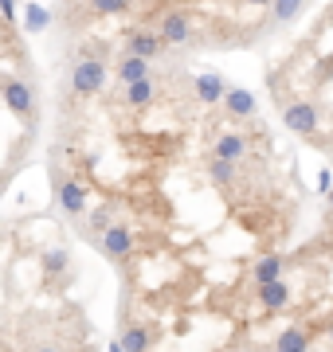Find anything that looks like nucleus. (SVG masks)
<instances>
[{"label": "nucleus", "instance_id": "obj_8", "mask_svg": "<svg viewBox=\"0 0 333 352\" xmlns=\"http://www.w3.org/2000/svg\"><path fill=\"white\" fill-rule=\"evenodd\" d=\"M193 90H196V98L204 102V106H216V102L228 98V78L216 75V71H208V75H196L193 78Z\"/></svg>", "mask_w": 333, "mask_h": 352}, {"label": "nucleus", "instance_id": "obj_14", "mask_svg": "<svg viewBox=\"0 0 333 352\" xmlns=\"http://www.w3.org/2000/svg\"><path fill=\"white\" fill-rule=\"evenodd\" d=\"M310 344H314V333H310L306 325H290V329L279 333L275 352H310Z\"/></svg>", "mask_w": 333, "mask_h": 352}, {"label": "nucleus", "instance_id": "obj_23", "mask_svg": "<svg viewBox=\"0 0 333 352\" xmlns=\"http://www.w3.org/2000/svg\"><path fill=\"white\" fill-rule=\"evenodd\" d=\"M318 192H321V196H330V192H333V173H330V168H321V176H318Z\"/></svg>", "mask_w": 333, "mask_h": 352}, {"label": "nucleus", "instance_id": "obj_20", "mask_svg": "<svg viewBox=\"0 0 333 352\" xmlns=\"http://www.w3.org/2000/svg\"><path fill=\"white\" fill-rule=\"evenodd\" d=\"M24 24H28V32H43V28L52 24V12H47L43 4H36V0H28V8H24Z\"/></svg>", "mask_w": 333, "mask_h": 352}, {"label": "nucleus", "instance_id": "obj_12", "mask_svg": "<svg viewBox=\"0 0 333 352\" xmlns=\"http://www.w3.org/2000/svg\"><path fill=\"white\" fill-rule=\"evenodd\" d=\"M157 82L153 78H141V82H129V87H122V98H126L129 110H145V106H153L157 102Z\"/></svg>", "mask_w": 333, "mask_h": 352}, {"label": "nucleus", "instance_id": "obj_3", "mask_svg": "<svg viewBox=\"0 0 333 352\" xmlns=\"http://www.w3.org/2000/svg\"><path fill=\"white\" fill-rule=\"evenodd\" d=\"M169 43L161 39L157 28H129L126 39H122V55H141V59H157Z\"/></svg>", "mask_w": 333, "mask_h": 352}, {"label": "nucleus", "instance_id": "obj_28", "mask_svg": "<svg viewBox=\"0 0 333 352\" xmlns=\"http://www.w3.org/2000/svg\"><path fill=\"white\" fill-rule=\"evenodd\" d=\"M330 340H333V321H330Z\"/></svg>", "mask_w": 333, "mask_h": 352}, {"label": "nucleus", "instance_id": "obj_26", "mask_svg": "<svg viewBox=\"0 0 333 352\" xmlns=\"http://www.w3.org/2000/svg\"><path fill=\"white\" fill-rule=\"evenodd\" d=\"M36 352H59V349H55V344H39Z\"/></svg>", "mask_w": 333, "mask_h": 352}, {"label": "nucleus", "instance_id": "obj_5", "mask_svg": "<svg viewBox=\"0 0 333 352\" xmlns=\"http://www.w3.org/2000/svg\"><path fill=\"white\" fill-rule=\"evenodd\" d=\"M98 247H103V254L110 263H126L129 254H133V247H138V239H133V231L126 223H114L110 231L98 235Z\"/></svg>", "mask_w": 333, "mask_h": 352}, {"label": "nucleus", "instance_id": "obj_1", "mask_svg": "<svg viewBox=\"0 0 333 352\" xmlns=\"http://www.w3.org/2000/svg\"><path fill=\"white\" fill-rule=\"evenodd\" d=\"M106 87V63L98 55H83L71 71V90H75V98H94V94H103Z\"/></svg>", "mask_w": 333, "mask_h": 352}, {"label": "nucleus", "instance_id": "obj_18", "mask_svg": "<svg viewBox=\"0 0 333 352\" xmlns=\"http://www.w3.org/2000/svg\"><path fill=\"white\" fill-rule=\"evenodd\" d=\"M39 266H43V274H47V278H59V274H67L71 254H67L63 247H47V251L39 254Z\"/></svg>", "mask_w": 333, "mask_h": 352}, {"label": "nucleus", "instance_id": "obj_10", "mask_svg": "<svg viewBox=\"0 0 333 352\" xmlns=\"http://www.w3.org/2000/svg\"><path fill=\"white\" fill-rule=\"evenodd\" d=\"M55 200L63 208L67 215H83L87 212V184H78V180H63L59 192H55Z\"/></svg>", "mask_w": 333, "mask_h": 352}, {"label": "nucleus", "instance_id": "obj_24", "mask_svg": "<svg viewBox=\"0 0 333 352\" xmlns=\"http://www.w3.org/2000/svg\"><path fill=\"white\" fill-rule=\"evenodd\" d=\"M0 8H4V20L12 24V20H16V0H0Z\"/></svg>", "mask_w": 333, "mask_h": 352}, {"label": "nucleus", "instance_id": "obj_7", "mask_svg": "<svg viewBox=\"0 0 333 352\" xmlns=\"http://www.w3.org/2000/svg\"><path fill=\"white\" fill-rule=\"evenodd\" d=\"M208 157H219V161H244V157H251V141L244 138V133H219L216 141H212V153Z\"/></svg>", "mask_w": 333, "mask_h": 352}, {"label": "nucleus", "instance_id": "obj_13", "mask_svg": "<svg viewBox=\"0 0 333 352\" xmlns=\"http://www.w3.org/2000/svg\"><path fill=\"white\" fill-rule=\"evenodd\" d=\"M149 67H153V59H141V55H122L118 59V82L122 87H129V82H141V78H153L149 75Z\"/></svg>", "mask_w": 333, "mask_h": 352}, {"label": "nucleus", "instance_id": "obj_27", "mask_svg": "<svg viewBox=\"0 0 333 352\" xmlns=\"http://www.w3.org/2000/svg\"><path fill=\"white\" fill-rule=\"evenodd\" d=\"M325 204H330V215H333V192H330V196H325Z\"/></svg>", "mask_w": 333, "mask_h": 352}, {"label": "nucleus", "instance_id": "obj_19", "mask_svg": "<svg viewBox=\"0 0 333 352\" xmlns=\"http://www.w3.org/2000/svg\"><path fill=\"white\" fill-rule=\"evenodd\" d=\"M302 8H306V0H275L270 4V20L275 24H294L302 16Z\"/></svg>", "mask_w": 333, "mask_h": 352}, {"label": "nucleus", "instance_id": "obj_9", "mask_svg": "<svg viewBox=\"0 0 333 352\" xmlns=\"http://www.w3.org/2000/svg\"><path fill=\"white\" fill-rule=\"evenodd\" d=\"M255 298H259V305L267 309V314H282L286 305H290V282H267V286H259L255 289Z\"/></svg>", "mask_w": 333, "mask_h": 352}, {"label": "nucleus", "instance_id": "obj_25", "mask_svg": "<svg viewBox=\"0 0 333 352\" xmlns=\"http://www.w3.org/2000/svg\"><path fill=\"white\" fill-rule=\"evenodd\" d=\"M247 4H251V8H270L275 0H247Z\"/></svg>", "mask_w": 333, "mask_h": 352}, {"label": "nucleus", "instance_id": "obj_21", "mask_svg": "<svg viewBox=\"0 0 333 352\" xmlns=\"http://www.w3.org/2000/svg\"><path fill=\"white\" fill-rule=\"evenodd\" d=\"M94 16H126L133 8V0H87Z\"/></svg>", "mask_w": 333, "mask_h": 352}, {"label": "nucleus", "instance_id": "obj_11", "mask_svg": "<svg viewBox=\"0 0 333 352\" xmlns=\"http://www.w3.org/2000/svg\"><path fill=\"white\" fill-rule=\"evenodd\" d=\"M118 344H122L126 352H149L157 344V329L153 325H126Z\"/></svg>", "mask_w": 333, "mask_h": 352}, {"label": "nucleus", "instance_id": "obj_16", "mask_svg": "<svg viewBox=\"0 0 333 352\" xmlns=\"http://www.w3.org/2000/svg\"><path fill=\"white\" fill-rule=\"evenodd\" d=\"M282 270H286V258H282V254H263V258L251 266V282H255V289H259V286H267V282H279Z\"/></svg>", "mask_w": 333, "mask_h": 352}, {"label": "nucleus", "instance_id": "obj_17", "mask_svg": "<svg viewBox=\"0 0 333 352\" xmlns=\"http://www.w3.org/2000/svg\"><path fill=\"white\" fill-rule=\"evenodd\" d=\"M208 180H212V188H224L228 192L239 173H235V161H219V157H208Z\"/></svg>", "mask_w": 333, "mask_h": 352}, {"label": "nucleus", "instance_id": "obj_6", "mask_svg": "<svg viewBox=\"0 0 333 352\" xmlns=\"http://www.w3.org/2000/svg\"><path fill=\"white\" fill-rule=\"evenodd\" d=\"M157 32H161V39H165L169 47H177V43H189V39H193L196 24H193L189 12H165L157 20Z\"/></svg>", "mask_w": 333, "mask_h": 352}, {"label": "nucleus", "instance_id": "obj_4", "mask_svg": "<svg viewBox=\"0 0 333 352\" xmlns=\"http://www.w3.org/2000/svg\"><path fill=\"white\" fill-rule=\"evenodd\" d=\"M0 94H4V106H8L16 118H32V113H36V94H32V87H28L24 78L4 75L0 78Z\"/></svg>", "mask_w": 333, "mask_h": 352}, {"label": "nucleus", "instance_id": "obj_22", "mask_svg": "<svg viewBox=\"0 0 333 352\" xmlns=\"http://www.w3.org/2000/svg\"><path fill=\"white\" fill-rule=\"evenodd\" d=\"M110 215H114V208H110V204L94 208V212H90V219H87L90 231H98V235H103V231H110V227H114V223H110Z\"/></svg>", "mask_w": 333, "mask_h": 352}, {"label": "nucleus", "instance_id": "obj_2", "mask_svg": "<svg viewBox=\"0 0 333 352\" xmlns=\"http://www.w3.org/2000/svg\"><path fill=\"white\" fill-rule=\"evenodd\" d=\"M282 126L290 129V133L310 138V133H318V126H321V110L314 102H286V106H282Z\"/></svg>", "mask_w": 333, "mask_h": 352}, {"label": "nucleus", "instance_id": "obj_15", "mask_svg": "<svg viewBox=\"0 0 333 352\" xmlns=\"http://www.w3.org/2000/svg\"><path fill=\"white\" fill-rule=\"evenodd\" d=\"M224 110H228L231 118H255V113H259V102H255V94H251V90L231 87L228 98H224Z\"/></svg>", "mask_w": 333, "mask_h": 352}]
</instances>
